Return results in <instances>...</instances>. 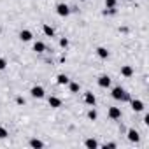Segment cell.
Listing matches in <instances>:
<instances>
[{
	"instance_id": "cell-27",
	"label": "cell",
	"mask_w": 149,
	"mask_h": 149,
	"mask_svg": "<svg viewBox=\"0 0 149 149\" xmlns=\"http://www.w3.org/2000/svg\"><path fill=\"white\" fill-rule=\"evenodd\" d=\"M144 125H149V116H144Z\"/></svg>"
},
{
	"instance_id": "cell-19",
	"label": "cell",
	"mask_w": 149,
	"mask_h": 149,
	"mask_svg": "<svg viewBox=\"0 0 149 149\" xmlns=\"http://www.w3.org/2000/svg\"><path fill=\"white\" fill-rule=\"evenodd\" d=\"M105 7H107V9L116 7V0H105Z\"/></svg>"
},
{
	"instance_id": "cell-11",
	"label": "cell",
	"mask_w": 149,
	"mask_h": 149,
	"mask_svg": "<svg viewBox=\"0 0 149 149\" xmlns=\"http://www.w3.org/2000/svg\"><path fill=\"white\" fill-rule=\"evenodd\" d=\"M32 37H33V35H32V32H30V30H21V32H19V39H21L23 42L32 40Z\"/></svg>"
},
{
	"instance_id": "cell-2",
	"label": "cell",
	"mask_w": 149,
	"mask_h": 149,
	"mask_svg": "<svg viewBox=\"0 0 149 149\" xmlns=\"http://www.w3.org/2000/svg\"><path fill=\"white\" fill-rule=\"evenodd\" d=\"M56 14L61 16V18H65V16L70 14V7H68L67 4H58V6H56Z\"/></svg>"
},
{
	"instance_id": "cell-20",
	"label": "cell",
	"mask_w": 149,
	"mask_h": 149,
	"mask_svg": "<svg viewBox=\"0 0 149 149\" xmlns=\"http://www.w3.org/2000/svg\"><path fill=\"white\" fill-rule=\"evenodd\" d=\"M7 135H9V132H7L4 126H0V139H6Z\"/></svg>"
},
{
	"instance_id": "cell-13",
	"label": "cell",
	"mask_w": 149,
	"mask_h": 149,
	"mask_svg": "<svg viewBox=\"0 0 149 149\" xmlns=\"http://www.w3.org/2000/svg\"><path fill=\"white\" fill-rule=\"evenodd\" d=\"M84 146H86L88 149H97V147H98V142H97L95 139H86V140H84Z\"/></svg>"
},
{
	"instance_id": "cell-7",
	"label": "cell",
	"mask_w": 149,
	"mask_h": 149,
	"mask_svg": "<svg viewBox=\"0 0 149 149\" xmlns=\"http://www.w3.org/2000/svg\"><path fill=\"white\" fill-rule=\"evenodd\" d=\"M109 118L111 119H119L121 118V109L119 107H111L109 109Z\"/></svg>"
},
{
	"instance_id": "cell-28",
	"label": "cell",
	"mask_w": 149,
	"mask_h": 149,
	"mask_svg": "<svg viewBox=\"0 0 149 149\" xmlns=\"http://www.w3.org/2000/svg\"><path fill=\"white\" fill-rule=\"evenodd\" d=\"M81 2H84V0H81Z\"/></svg>"
},
{
	"instance_id": "cell-22",
	"label": "cell",
	"mask_w": 149,
	"mask_h": 149,
	"mask_svg": "<svg viewBox=\"0 0 149 149\" xmlns=\"http://www.w3.org/2000/svg\"><path fill=\"white\" fill-rule=\"evenodd\" d=\"M60 46H61V47H68V39H65V37L60 39Z\"/></svg>"
},
{
	"instance_id": "cell-1",
	"label": "cell",
	"mask_w": 149,
	"mask_h": 149,
	"mask_svg": "<svg viewBox=\"0 0 149 149\" xmlns=\"http://www.w3.org/2000/svg\"><path fill=\"white\" fill-rule=\"evenodd\" d=\"M112 98H114V100H121V102H130V95H128L121 86L112 88Z\"/></svg>"
},
{
	"instance_id": "cell-17",
	"label": "cell",
	"mask_w": 149,
	"mask_h": 149,
	"mask_svg": "<svg viewBox=\"0 0 149 149\" xmlns=\"http://www.w3.org/2000/svg\"><path fill=\"white\" fill-rule=\"evenodd\" d=\"M42 30H44V33H46L47 37H53V35H54V30H53V26H49V25H42Z\"/></svg>"
},
{
	"instance_id": "cell-16",
	"label": "cell",
	"mask_w": 149,
	"mask_h": 149,
	"mask_svg": "<svg viewBox=\"0 0 149 149\" xmlns=\"http://www.w3.org/2000/svg\"><path fill=\"white\" fill-rule=\"evenodd\" d=\"M68 81H70V79H68V77L65 76V74H60V76L56 77V83H58V84H61V86H65V84H68Z\"/></svg>"
},
{
	"instance_id": "cell-12",
	"label": "cell",
	"mask_w": 149,
	"mask_h": 149,
	"mask_svg": "<svg viewBox=\"0 0 149 149\" xmlns=\"http://www.w3.org/2000/svg\"><path fill=\"white\" fill-rule=\"evenodd\" d=\"M97 54H98L102 60H107V58H109V51H107V47H97Z\"/></svg>"
},
{
	"instance_id": "cell-3",
	"label": "cell",
	"mask_w": 149,
	"mask_h": 149,
	"mask_svg": "<svg viewBox=\"0 0 149 149\" xmlns=\"http://www.w3.org/2000/svg\"><path fill=\"white\" fill-rule=\"evenodd\" d=\"M30 95H32L33 98H44L46 91H44V88H42V86H33V88L30 90Z\"/></svg>"
},
{
	"instance_id": "cell-5",
	"label": "cell",
	"mask_w": 149,
	"mask_h": 149,
	"mask_svg": "<svg viewBox=\"0 0 149 149\" xmlns=\"http://www.w3.org/2000/svg\"><path fill=\"white\" fill-rule=\"evenodd\" d=\"M98 86L100 88H109L111 86V77L109 76H100L98 77Z\"/></svg>"
},
{
	"instance_id": "cell-9",
	"label": "cell",
	"mask_w": 149,
	"mask_h": 149,
	"mask_svg": "<svg viewBox=\"0 0 149 149\" xmlns=\"http://www.w3.org/2000/svg\"><path fill=\"white\" fill-rule=\"evenodd\" d=\"M132 109L135 112H142L144 111V102L142 100H132Z\"/></svg>"
},
{
	"instance_id": "cell-26",
	"label": "cell",
	"mask_w": 149,
	"mask_h": 149,
	"mask_svg": "<svg viewBox=\"0 0 149 149\" xmlns=\"http://www.w3.org/2000/svg\"><path fill=\"white\" fill-rule=\"evenodd\" d=\"M16 102L21 105V104H25V98H23V97H18V98H16Z\"/></svg>"
},
{
	"instance_id": "cell-6",
	"label": "cell",
	"mask_w": 149,
	"mask_h": 149,
	"mask_svg": "<svg viewBox=\"0 0 149 149\" xmlns=\"http://www.w3.org/2000/svg\"><path fill=\"white\" fill-rule=\"evenodd\" d=\"M47 104H49V107H53V109L61 107V100H60L58 97H49V98H47Z\"/></svg>"
},
{
	"instance_id": "cell-21",
	"label": "cell",
	"mask_w": 149,
	"mask_h": 149,
	"mask_svg": "<svg viewBox=\"0 0 149 149\" xmlns=\"http://www.w3.org/2000/svg\"><path fill=\"white\" fill-rule=\"evenodd\" d=\"M97 116H98V114H97V111H93V109L88 112V118H90L91 121H95V119H97Z\"/></svg>"
},
{
	"instance_id": "cell-15",
	"label": "cell",
	"mask_w": 149,
	"mask_h": 149,
	"mask_svg": "<svg viewBox=\"0 0 149 149\" xmlns=\"http://www.w3.org/2000/svg\"><path fill=\"white\" fill-rule=\"evenodd\" d=\"M30 147H33V149H40V147H44V142L39 140V139H32V140H30Z\"/></svg>"
},
{
	"instance_id": "cell-10",
	"label": "cell",
	"mask_w": 149,
	"mask_h": 149,
	"mask_svg": "<svg viewBox=\"0 0 149 149\" xmlns=\"http://www.w3.org/2000/svg\"><path fill=\"white\" fill-rule=\"evenodd\" d=\"M121 76H123V77H132V76H133V68H132L130 65L121 67Z\"/></svg>"
},
{
	"instance_id": "cell-23",
	"label": "cell",
	"mask_w": 149,
	"mask_h": 149,
	"mask_svg": "<svg viewBox=\"0 0 149 149\" xmlns=\"http://www.w3.org/2000/svg\"><path fill=\"white\" fill-rule=\"evenodd\" d=\"M104 14H105V16H107V14H109V16H112V14H116V9H114V7H112V9H105V11H104Z\"/></svg>"
},
{
	"instance_id": "cell-24",
	"label": "cell",
	"mask_w": 149,
	"mask_h": 149,
	"mask_svg": "<svg viewBox=\"0 0 149 149\" xmlns=\"http://www.w3.org/2000/svg\"><path fill=\"white\" fill-rule=\"evenodd\" d=\"M6 67H7V61H6L4 58H0V70H4Z\"/></svg>"
},
{
	"instance_id": "cell-18",
	"label": "cell",
	"mask_w": 149,
	"mask_h": 149,
	"mask_svg": "<svg viewBox=\"0 0 149 149\" xmlns=\"http://www.w3.org/2000/svg\"><path fill=\"white\" fill-rule=\"evenodd\" d=\"M68 88H70V91H72V93H77V91L81 90V86H79L77 83H70V81H68Z\"/></svg>"
},
{
	"instance_id": "cell-14",
	"label": "cell",
	"mask_w": 149,
	"mask_h": 149,
	"mask_svg": "<svg viewBox=\"0 0 149 149\" xmlns=\"http://www.w3.org/2000/svg\"><path fill=\"white\" fill-rule=\"evenodd\" d=\"M33 51H37V53H44V51H46V44L40 42V40H37V42L33 44Z\"/></svg>"
},
{
	"instance_id": "cell-8",
	"label": "cell",
	"mask_w": 149,
	"mask_h": 149,
	"mask_svg": "<svg viewBox=\"0 0 149 149\" xmlns=\"http://www.w3.org/2000/svg\"><path fill=\"white\" fill-rule=\"evenodd\" d=\"M128 140H130V142H139V140H140L139 132L133 130V128H130V130H128Z\"/></svg>"
},
{
	"instance_id": "cell-25",
	"label": "cell",
	"mask_w": 149,
	"mask_h": 149,
	"mask_svg": "<svg viewBox=\"0 0 149 149\" xmlns=\"http://www.w3.org/2000/svg\"><path fill=\"white\" fill-rule=\"evenodd\" d=\"M104 147H105V149H116V142H109V144H105Z\"/></svg>"
},
{
	"instance_id": "cell-4",
	"label": "cell",
	"mask_w": 149,
	"mask_h": 149,
	"mask_svg": "<svg viewBox=\"0 0 149 149\" xmlns=\"http://www.w3.org/2000/svg\"><path fill=\"white\" fill-rule=\"evenodd\" d=\"M84 104H88V105H95L97 104V97L91 93V91H88V93H84Z\"/></svg>"
}]
</instances>
